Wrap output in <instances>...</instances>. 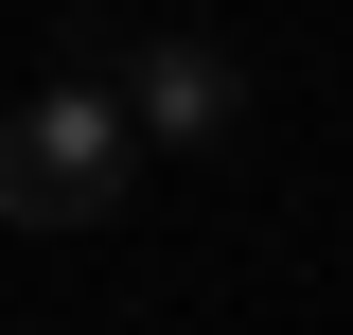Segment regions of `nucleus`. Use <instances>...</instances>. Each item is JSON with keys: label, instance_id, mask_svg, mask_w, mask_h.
<instances>
[{"label": "nucleus", "instance_id": "nucleus-1", "mask_svg": "<svg viewBox=\"0 0 353 335\" xmlns=\"http://www.w3.org/2000/svg\"><path fill=\"white\" fill-rule=\"evenodd\" d=\"M124 176H141L124 88L71 71V88H36V106L0 124V230H106V212H124Z\"/></svg>", "mask_w": 353, "mask_h": 335}, {"label": "nucleus", "instance_id": "nucleus-2", "mask_svg": "<svg viewBox=\"0 0 353 335\" xmlns=\"http://www.w3.org/2000/svg\"><path fill=\"white\" fill-rule=\"evenodd\" d=\"M230 106H248V71H230L212 36H141L124 53V124L141 141H230Z\"/></svg>", "mask_w": 353, "mask_h": 335}]
</instances>
